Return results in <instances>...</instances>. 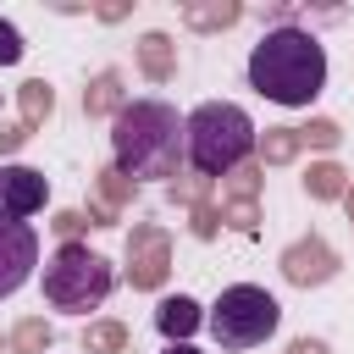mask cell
Segmentation results:
<instances>
[{
    "label": "cell",
    "instance_id": "8992f818",
    "mask_svg": "<svg viewBox=\"0 0 354 354\" xmlns=\"http://www.w3.org/2000/svg\"><path fill=\"white\" fill-rule=\"evenodd\" d=\"M39 266V232L33 221H6L0 216V299H11Z\"/></svg>",
    "mask_w": 354,
    "mask_h": 354
},
{
    "label": "cell",
    "instance_id": "30bf717a",
    "mask_svg": "<svg viewBox=\"0 0 354 354\" xmlns=\"http://www.w3.org/2000/svg\"><path fill=\"white\" fill-rule=\"evenodd\" d=\"M17 61H22V33L0 17V66H17Z\"/></svg>",
    "mask_w": 354,
    "mask_h": 354
},
{
    "label": "cell",
    "instance_id": "5bb4252c",
    "mask_svg": "<svg viewBox=\"0 0 354 354\" xmlns=\"http://www.w3.org/2000/svg\"><path fill=\"white\" fill-rule=\"evenodd\" d=\"M310 177H315V183H310L315 194H332V188H337V171H332V166H321V171H310Z\"/></svg>",
    "mask_w": 354,
    "mask_h": 354
},
{
    "label": "cell",
    "instance_id": "4fadbf2b",
    "mask_svg": "<svg viewBox=\"0 0 354 354\" xmlns=\"http://www.w3.org/2000/svg\"><path fill=\"white\" fill-rule=\"evenodd\" d=\"M194 22H232L238 17V6H221V11H188Z\"/></svg>",
    "mask_w": 354,
    "mask_h": 354
},
{
    "label": "cell",
    "instance_id": "7c38bea8",
    "mask_svg": "<svg viewBox=\"0 0 354 354\" xmlns=\"http://www.w3.org/2000/svg\"><path fill=\"white\" fill-rule=\"evenodd\" d=\"M116 343H122L116 326H94V332H88V348H116Z\"/></svg>",
    "mask_w": 354,
    "mask_h": 354
},
{
    "label": "cell",
    "instance_id": "5b68a950",
    "mask_svg": "<svg viewBox=\"0 0 354 354\" xmlns=\"http://www.w3.org/2000/svg\"><path fill=\"white\" fill-rule=\"evenodd\" d=\"M205 326H210L216 348L243 354V348H260V343L282 326V304H277L266 288H254V282H232V288H221V293H216V304H210Z\"/></svg>",
    "mask_w": 354,
    "mask_h": 354
},
{
    "label": "cell",
    "instance_id": "277c9868",
    "mask_svg": "<svg viewBox=\"0 0 354 354\" xmlns=\"http://www.w3.org/2000/svg\"><path fill=\"white\" fill-rule=\"evenodd\" d=\"M116 288V271L105 254H94L88 243H61L50 260H44V299L66 315H94Z\"/></svg>",
    "mask_w": 354,
    "mask_h": 354
},
{
    "label": "cell",
    "instance_id": "8fae6325",
    "mask_svg": "<svg viewBox=\"0 0 354 354\" xmlns=\"http://www.w3.org/2000/svg\"><path fill=\"white\" fill-rule=\"evenodd\" d=\"M166 44H171L166 33H149V39H144V61H149L155 77H166Z\"/></svg>",
    "mask_w": 354,
    "mask_h": 354
},
{
    "label": "cell",
    "instance_id": "9c48e42d",
    "mask_svg": "<svg viewBox=\"0 0 354 354\" xmlns=\"http://www.w3.org/2000/svg\"><path fill=\"white\" fill-rule=\"evenodd\" d=\"M199 321H205V315H199V304H194L188 293H171V299H160V310H155V326H160L171 343H177V337H188Z\"/></svg>",
    "mask_w": 354,
    "mask_h": 354
},
{
    "label": "cell",
    "instance_id": "9a60e30c",
    "mask_svg": "<svg viewBox=\"0 0 354 354\" xmlns=\"http://www.w3.org/2000/svg\"><path fill=\"white\" fill-rule=\"evenodd\" d=\"M39 343H50V332L33 321V326H22V348H39Z\"/></svg>",
    "mask_w": 354,
    "mask_h": 354
},
{
    "label": "cell",
    "instance_id": "52a82bcc",
    "mask_svg": "<svg viewBox=\"0 0 354 354\" xmlns=\"http://www.w3.org/2000/svg\"><path fill=\"white\" fill-rule=\"evenodd\" d=\"M44 199H50L44 171H33V166H6L0 171V216L6 221H28L33 210H44Z\"/></svg>",
    "mask_w": 354,
    "mask_h": 354
},
{
    "label": "cell",
    "instance_id": "3957f363",
    "mask_svg": "<svg viewBox=\"0 0 354 354\" xmlns=\"http://www.w3.org/2000/svg\"><path fill=\"white\" fill-rule=\"evenodd\" d=\"M254 149V122L232 100H205L188 111V166L199 177H227Z\"/></svg>",
    "mask_w": 354,
    "mask_h": 354
},
{
    "label": "cell",
    "instance_id": "ba28073f",
    "mask_svg": "<svg viewBox=\"0 0 354 354\" xmlns=\"http://www.w3.org/2000/svg\"><path fill=\"white\" fill-rule=\"evenodd\" d=\"M337 271V254L321 243V238H310V243H293L288 254H282V277L288 282H299V288H310V282H326Z\"/></svg>",
    "mask_w": 354,
    "mask_h": 354
},
{
    "label": "cell",
    "instance_id": "2e32d148",
    "mask_svg": "<svg viewBox=\"0 0 354 354\" xmlns=\"http://www.w3.org/2000/svg\"><path fill=\"white\" fill-rule=\"evenodd\" d=\"M293 354H326V348H321V343H310V337H304V343H293Z\"/></svg>",
    "mask_w": 354,
    "mask_h": 354
},
{
    "label": "cell",
    "instance_id": "e0dca14e",
    "mask_svg": "<svg viewBox=\"0 0 354 354\" xmlns=\"http://www.w3.org/2000/svg\"><path fill=\"white\" fill-rule=\"evenodd\" d=\"M166 354H194V348H188V343H171V348H166Z\"/></svg>",
    "mask_w": 354,
    "mask_h": 354
},
{
    "label": "cell",
    "instance_id": "6da1fadb",
    "mask_svg": "<svg viewBox=\"0 0 354 354\" xmlns=\"http://www.w3.org/2000/svg\"><path fill=\"white\" fill-rule=\"evenodd\" d=\"M111 160H116V177L127 183L177 177V166L188 160V116H177V105L166 100L122 105L111 127Z\"/></svg>",
    "mask_w": 354,
    "mask_h": 354
},
{
    "label": "cell",
    "instance_id": "7a4b0ae2",
    "mask_svg": "<svg viewBox=\"0 0 354 354\" xmlns=\"http://www.w3.org/2000/svg\"><path fill=\"white\" fill-rule=\"evenodd\" d=\"M249 88L260 100H271V105H288V111L310 105L326 88V50H321V39L310 28H293V22L266 28L260 44L249 50Z\"/></svg>",
    "mask_w": 354,
    "mask_h": 354
}]
</instances>
